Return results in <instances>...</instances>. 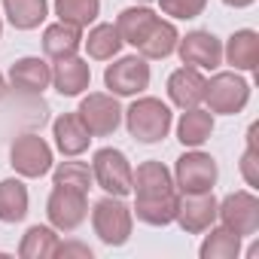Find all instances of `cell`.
<instances>
[{
    "instance_id": "2e32d148",
    "label": "cell",
    "mask_w": 259,
    "mask_h": 259,
    "mask_svg": "<svg viewBox=\"0 0 259 259\" xmlns=\"http://www.w3.org/2000/svg\"><path fill=\"white\" fill-rule=\"evenodd\" d=\"M52 138H55L58 153L67 156V159L82 156L89 150V144H92V135H89V128L82 125L79 113H61L52 122Z\"/></svg>"
},
{
    "instance_id": "8fae6325",
    "label": "cell",
    "mask_w": 259,
    "mask_h": 259,
    "mask_svg": "<svg viewBox=\"0 0 259 259\" xmlns=\"http://www.w3.org/2000/svg\"><path fill=\"white\" fill-rule=\"evenodd\" d=\"M174 223L186 235H201L217 223V195L210 192H180Z\"/></svg>"
},
{
    "instance_id": "ac0fdd59",
    "label": "cell",
    "mask_w": 259,
    "mask_h": 259,
    "mask_svg": "<svg viewBox=\"0 0 259 259\" xmlns=\"http://www.w3.org/2000/svg\"><path fill=\"white\" fill-rule=\"evenodd\" d=\"M213 135V113L210 110H201V107H189L180 113L177 119V141L186 147V150H198L210 141Z\"/></svg>"
},
{
    "instance_id": "277c9868",
    "label": "cell",
    "mask_w": 259,
    "mask_h": 259,
    "mask_svg": "<svg viewBox=\"0 0 259 259\" xmlns=\"http://www.w3.org/2000/svg\"><path fill=\"white\" fill-rule=\"evenodd\" d=\"M150 64L144 55H116L113 64L104 70V85L116 98H138L150 89Z\"/></svg>"
},
{
    "instance_id": "f546056e",
    "label": "cell",
    "mask_w": 259,
    "mask_h": 259,
    "mask_svg": "<svg viewBox=\"0 0 259 259\" xmlns=\"http://www.w3.org/2000/svg\"><path fill=\"white\" fill-rule=\"evenodd\" d=\"M52 183L89 195V189H92V183H95V177H92V165H85V162H73V159H70V162H58V165L52 168Z\"/></svg>"
},
{
    "instance_id": "7402d4cb",
    "label": "cell",
    "mask_w": 259,
    "mask_h": 259,
    "mask_svg": "<svg viewBox=\"0 0 259 259\" xmlns=\"http://www.w3.org/2000/svg\"><path fill=\"white\" fill-rule=\"evenodd\" d=\"M79 46H82V31L79 28L64 25V22H55V25L43 28V52H46V58H52V61L70 58V55L79 52Z\"/></svg>"
},
{
    "instance_id": "ba28073f",
    "label": "cell",
    "mask_w": 259,
    "mask_h": 259,
    "mask_svg": "<svg viewBox=\"0 0 259 259\" xmlns=\"http://www.w3.org/2000/svg\"><path fill=\"white\" fill-rule=\"evenodd\" d=\"M10 165L19 177L37 180L52 171L55 156H52V147L40 135H19L10 147Z\"/></svg>"
},
{
    "instance_id": "9c48e42d",
    "label": "cell",
    "mask_w": 259,
    "mask_h": 259,
    "mask_svg": "<svg viewBox=\"0 0 259 259\" xmlns=\"http://www.w3.org/2000/svg\"><path fill=\"white\" fill-rule=\"evenodd\" d=\"M76 113H79V119L89 128L92 138H110V135H116V128L122 125L119 98L110 95V92H89L79 101V110Z\"/></svg>"
},
{
    "instance_id": "83f0119b",
    "label": "cell",
    "mask_w": 259,
    "mask_h": 259,
    "mask_svg": "<svg viewBox=\"0 0 259 259\" xmlns=\"http://www.w3.org/2000/svg\"><path fill=\"white\" fill-rule=\"evenodd\" d=\"M210 235H204L198 256L201 259H238L241 256V235H235L232 229L220 226V229H207Z\"/></svg>"
},
{
    "instance_id": "5bb4252c",
    "label": "cell",
    "mask_w": 259,
    "mask_h": 259,
    "mask_svg": "<svg viewBox=\"0 0 259 259\" xmlns=\"http://www.w3.org/2000/svg\"><path fill=\"white\" fill-rule=\"evenodd\" d=\"M204 85H207L204 70L183 64L168 76V98L177 110H189V107H198L204 101Z\"/></svg>"
},
{
    "instance_id": "d6a6232c",
    "label": "cell",
    "mask_w": 259,
    "mask_h": 259,
    "mask_svg": "<svg viewBox=\"0 0 259 259\" xmlns=\"http://www.w3.org/2000/svg\"><path fill=\"white\" fill-rule=\"evenodd\" d=\"M55 256H79V259H92V247L89 244H76V241H58V250H55Z\"/></svg>"
},
{
    "instance_id": "e0dca14e",
    "label": "cell",
    "mask_w": 259,
    "mask_h": 259,
    "mask_svg": "<svg viewBox=\"0 0 259 259\" xmlns=\"http://www.w3.org/2000/svg\"><path fill=\"white\" fill-rule=\"evenodd\" d=\"M223 58H226V64H232V70L253 73L259 67V34L253 28L235 31L223 46Z\"/></svg>"
},
{
    "instance_id": "d590c367",
    "label": "cell",
    "mask_w": 259,
    "mask_h": 259,
    "mask_svg": "<svg viewBox=\"0 0 259 259\" xmlns=\"http://www.w3.org/2000/svg\"><path fill=\"white\" fill-rule=\"evenodd\" d=\"M135 4H144V7H150V4H153V0H135Z\"/></svg>"
},
{
    "instance_id": "603a6c76",
    "label": "cell",
    "mask_w": 259,
    "mask_h": 259,
    "mask_svg": "<svg viewBox=\"0 0 259 259\" xmlns=\"http://www.w3.org/2000/svg\"><path fill=\"white\" fill-rule=\"evenodd\" d=\"M177 40H180V31L174 28V22L159 16L156 25L150 28V34L144 37V43L138 46V55H144L147 61H162L177 52Z\"/></svg>"
},
{
    "instance_id": "8d00e7d4",
    "label": "cell",
    "mask_w": 259,
    "mask_h": 259,
    "mask_svg": "<svg viewBox=\"0 0 259 259\" xmlns=\"http://www.w3.org/2000/svg\"><path fill=\"white\" fill-rule=\"evenodd\" d=\"M0 34H4V16H0Z\"/></svg>"
},
{
    "instance_id": "52a82bcc",
    "label": "cell",
    "mask_w": 259,
    "mask_h": 259,
    "mask_svg": "<svg viewBox=\"0 0 259 259\" xmlns=\"http://www.w3.org/2000/svg\"><path fill=\"white\" fill-rule=\"evenodd\" d=\"M217 220L232 229L241 238H253L259 232V198L253 189L229 192L223 201H217Z\"/></svg>"
},
{
    "instance_id": "4fadbf2b",
    "label": "cell",
    "mask_w": 259,
    "mask_h": 259,
    "mask_svg": "<svg viewBox=\"0 0 259 259\" xmlns=\"http://www.w3.org/2000/svg\"><path fill=\"white\" fill-rule=\"evenodd\" d=\"M10 85L22 95H43L52 85V64L40 55H25L10 67Z\"/></svg>"
},
{
    "instance_id": "3957f363",
    "label": "cell",
    "mask_w": 259,
    "mask_h": 259,
    "mask_svg": "<svg viewBox=\"0 0 259 259\" xmlns=\"http://www.w3.org/2000/svg\"><path fill=\"white\" fill-rule=\"evenodd\" d=\"M204 104L213 116H238L250 104V82L238 70H220L204 85Z\"/></svg>"
},
{
    "instance_id": "6da1fadb",
    "label": "cell",
    "mask_w": 259,
    "mask_h": 259,
    "mask_svg": "<svg viewBox=\"0 0 259 259\" xmlns=\"http://www.w3.org/2000/svg\"><path fill=\"white\" fill-rule=\"evenodd\" d=\"M122 119H125V128L128 135L141 144H159L168 138L171 125H174V113L171 107L162 101V98H153V95H138L132 101V107L122 110Z\"/></svg>"
},
{
    "instance_id": "7c38bea8",
    "label": "cell",
    "mask_w": 259,
    "mask_h": 259,
    "mask_svg": "<svg viewBox=\"0 0 259 259\" xmlns=\"http://www.w3.org/2000/svg\"><path fill=\"white\" fill-rule=\"evenodd\" d=\"M177 55L186 67L195 70H217L223 64V43L210 31H189L177 40Z\"/></svg>"
},
{
    "instance_id": "9a60e30c",
    "label": "cell",
    "mask_w": 259,
    "mask_h": 259,
    "mask_svg": "<svg viewBox=\"0 0 259 259\" xmlns=\"http://www.w3.org/2000/svg\"><path fill=\"white\" fill-rule=\"evenodd\" d=\"M92 82V64L79 55L61 58L52 64V85L61 98H79Z\"/></svg>"
},
{
    "instance_id": "44dd1931",
    "label": "cell",
    "mask_w": 259,
    "mask_h": 259,
    "mask_svg": "<svg viewBox=\"0 0 259 259\" xmlns=\"http://www.w3.org/2000/svg\"><path fill=\"white\" fill-rule=\"evenodd\" d=\"M132 192L135 195H165V192H177L174 174L162 162H156V159L141 162L138 171H135V177H132Z\"/></svg>"
},
{
    "instance_id": "d4e9b609",
    "label": "cell",
    "mask_w": 259,
    "mask_h": 259,
    "mask_svg": "<svg viewBox=\"0 0 259 259\" xmlns=\"http://www.w3.org/2000/svg\"><path fill=\"white\" fill-rule=\"evenodd\" d=\"M4 16L16 31H34L49 16V0H4Z\"/></svg>"
},
{
    "instance_id": "5b68a950",
    "label": "cell",
    "mask_w": 259,
    "mask_h": 259,
    "mask_svg": "<svg viewBox=\"0 0 259 259\" xmlns=\"http://www.w3.org/2000/svg\"><path fill=\"white\" fill-rule=\"evenodd\" d=\"M92 177L95 183L107 192V195H116V198H125L132 192V177H135V168L128 162V156L116 147H104L92 156Z\"/></svg>"
},
{
    "instance_id": "4dcf8cb0",
    "label": "cell",
    "mask_w": 259,
    "mask_h": 259,
    "mask_svg": "<svg viewBox=\"0 0 259 259\" xmlns=\"http://www.w3.org/2000/svg\"><path fill=\"white\" fill-rule=\"evenodd\" d=\"M162 7L165 16H171L174 22H189V19H198L207 7V0H156Z\"/></svg>"
},
{
    "instance_id": "8992f818",
    "label": "cell",
    "mask_w": 259,
    "mask_h": 259,
    "mask_svg": "<svg viewBox=\"0 0 259 259\" xmlns=\"http://www.w3.org/2000/svg\"><path fill=\"white\" fill-rule=\"evenodd\" d=\"M220 180V165L210 153L198 150H186L177 165H174V186L177 192H210Z\"/></svg>"
},
{
    "instance_id": "d6986e66",
    "label": "cell",
    "mask_w": 259,
    "mask_h": 259,
    "mask_svg": "<svg viewBox=\"0 0 259 259\" xmlns=\"http://www.w3.org/2000/svg\"><path fill=\"white\" fill-rule=\"evenodd\" d=\"M177 198L180 192H165V195H135L132 213L147 223V226H171L177 217Z\"/></svg>"
},
{
    "instance_id": "ffe728a7",
    "label": "cell",
    "mask_w": 259,
    "mask_h": 259,
    "mask_svg": "<svg viewBox=\"0 0 259 259\" xmlns=\"http://www.w3.org/2000/svg\"><path fill=\"white\" fill-rule=\"evenodd\" d=\"M156 19H159V13H153V10L144 7V4H135V7H128V10L119 13L116 31H119V37H122V43H128V46L138 49V46L144 43V37L150 34V28L156 25Z\"/></svg>"
},
{
    "instance_id": "4316f807",
    "label": "cell",
    "mask_w": 259,
    "mask_h": 259,
    "mask_svg": "<svg viewBox=\"0 0 259 259\" xmlns=\"http://www.w3.org/2000/svg\"><path fill=\"white\" fill-rule=\"evenodd\" d=\"M58 232L52 226H31L22 241H19V256L22 259H52L55 250H58Z\"/></svg>"
},
{
    "instance_id": "1f68e13d",
    "label": "cell",
    "mask_w": 259,
    "mask_h": 259,
    "mask_svg": "<svg viewBox=\"0 0 259 259\" xmlns=\"http://www.w3.org/2000/svg\"><path fill=\"white\" fill-rule=\"evenodd\" d=\"M241 177L250 189H259V150H256V144H247V150L241 156Z\"/></svg>"
},
{
    "instance_id": "484cf974",
    "label": "cell",
    "mask_w": 259,
    "mask_h": 259,
    "mask_svg": "<svg viewBox=\"0 0 259 259\" xmlns=\"http://www.w3.org/2000/svg\"><path fill=\"white\" fill-rule=\"evenodd\" d=\"M28 186L19 177H7L0 180V223H22L28 217Z\"/></svg>"
},
{
    "instance_id": "7a4b0ae2",
    "label": "cell",
    "mask_w": 259,
    "mask_h": 259,
    "mask_svg": "<svg viewBox=\"0 0 259 259\" xmlns=\"http://www.w3.org/2000/svg\"><path fill=\"white\" fill-rule=\"evenodd\" d=\"M92 229L101 238V244L122 247V244H128V238L135 232V213L122 198L107 195V198L95 201V207H92Z\"/></svg>"
},
{
    "instance_id": "e575fe53",
    "label": "cell",
    "mask_w": 259,
    "mask_h": 259,
    "mask_svg": "<svg viewBox=\"0 0 259 259\" xmlns=\"http://www.w3.org/2000/svg\"><path fill=\"white\" fill-rule=\"evenodd\" d=\"M7 89H10V85H7V76H4V73H0V101H4V98H7Z\"/></svg>"
},
{
    "instance_id": "f1b7e54d",
    "label": "cell",
    "mask_w": 259,
    "mask_h": 259,
    "mask_svg": "<svg viewBox=\"0 0 259 259\" xmlns=\"http://www.w3.org/2000/svg\"><path fill=\"white\" fill-rule=\"evenodd\" d=\"M55 16L58 22L85 31L101 16V0H55Z\"/></svg>"
},
{
    "instance_id": "836d02e7",
    "label": "cell",
    "mask_w": 259,
    "mask_h": 259,
    "mask_svg": "<svg viewBox=\"0 0 259 259\" xmlns=\"http://www.w3.org/2000/svg\"><path fill=\"white\" fill-rule=\"evenodd\" d=\"M226 7H232V10H247V7H253L256 0H223Z\"/></svg>"
},
{
    "instance_id": "30bf717a",
    "label": "cell",
    "mask_w": 259,
    "mask_h": 259,
    "mask_svg": "<svg viewBox=\"0 0 259 259\" xmlns=\"http://www.w3.org/2000/svg\"><path fill=\"white\" fill-rule=\"evenodd\" d=\"M46 217L55 232H76L89 217V195L67 186H52L46 198Z\"/></svg>"
},
{
    "instance_id": "cb8c5ba5",
    "label": "cell",
    "mask_w": 259,
    "mask_h": 259,
    "mask_svg": "<svg viewBox=\"0 0 259 259\" xmlns=\"http://www.w3.org/2000/svg\"><path fill=\"white\" fill-rule=\"evenodd\" d=\"M82 46H85L89 58H95V61H113V58L122 52L125 43H122L116 25H110V22H98V25H92L89 34L82 37Z\"/></svg>"
}]
</instances>
